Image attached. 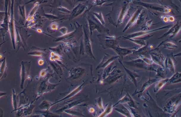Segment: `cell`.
<instances>
[{"label":"cell","mask_w":181,"mask_h":117,"mask_svg":"<svg viewBox=\"0 0 181 117\" xmlns=\"http://www.w3.org/2000/svg\"><path fill=\"white\" fill-rule=\"evenodd\" d=\"M181 30V25L180 22L178 21L174 25H173L170 29L168 32L164 34L163 36L158 39L165 38L169 35H171L170 38H173L176 36L180 32Z\"/></svg>","instance_id":"9"},{"label":"cell","mask_w":181,"mask_h":117,"mask_svg":"<svg viewBox=\"0 0 181 117\" xmlns=\"http://www.w3.org/2000/svg\"><path fill=\"white\" fill-rule=\"evenodd\" d=\"M59 31L63 35H64L67 34L68 29L66 27H62L59 29Z\"/></svg>","instance_id":"38"},{"label":"cell","mask_w":181,"mask_h":117,"mask_svg":"<svg viewBox=\"0 0 181 117\" xmlns=\"http://www.w3.org/2000/svg\"><path fill=\"white\" fill-rule=\"evenodd\" d=\"M9 32L10 35L11 39L13 46L14 49H15V32L14 21L13 18V15L12 14L11 15L10 20H9Z\"/></svg>","instance_id":"12"},{"label":"cell","mask_w":181,"mask_h":117,"mask_svg":"<svg viewBox=\"0 0 181 117\" xmlns=\"http://www.w3.org/2000/svg\"><path fill=\"white\" fill-rule=\"evenodd\" d=\"M84 84V83H83V84L81 85H80V86H79L77 88H76L74 90L71 92L70 93L68 94V95L65 97L64 98H62V99L59 100V101L53 103V106L55 105L56 104L59 103L60 102H61L63 101H64L65 100H66L69 99V98H72L73 97L75 96L76 94L79 93L80 91H81V90H82Z\"/></svg>","instance_id":"15"},{"label":"cell","mask_w":181,"mask_h":117,"mask_svg":"<svg viewBox=\"0 0 181 117\" xmlns=\"http://www.w3.org/2000/svg\"><path fill=\"white\" fill-rule=\"evenodd\" d=\"M5 42H3V43L1 44H0V49H1V46Z\"/></svg>","instance_id":"46"},{"label":"cell","mask_w":181,"mask_h":117,"mask_svg":"<svg viewBox=\"0 0 181 117\" xmlns=\"http://www.w3.org/2000/svg\"><path fill=\"white\" fill-rule=\"evenodd\" d=\"M88 111L89 113L93 114L95 113V109L94 107H88Z\"/></svg>","instance_id":"39"},{"label":"cell","mask_w":181,"mask_h":117,"mask_svg":"<svg viewBox=\"0 0 181 117\" xmlns=\"http://www.w3.org/2000/svg\"><path fill=\"white\" fill-rule=\"evenodd\" d=\"M144 9V7H142L138 8L137 10L134 11L133 14L130 16L129 19L128 20L125 27L124 28V29L122 31L123 32H125L128 29L133 26L134 25L137 23L140 15Z\"/></svg>","instance_id":"6"},{"label":"cell","mask_w":181,"mask_h":117,"mask_svg":"<svg viewBox=\"0 0 181 117\" xmlns=\"http://www.w3.org/2000/svg\"><path fill=\"white\" fill-rule=\"evenodd\" d=\"M52 106H53V103L44 100L39 105L38 107L41 110L46 111L49 110Z\"/></svg>","instance_id":"22"},{"label":"cell","mask_w":181,"mask_h":117,"mask_svg":"<svg viewBox=\"0 0 181 117\" xmlns=\"http://www.w3.org/2000/svg\"><path fill=\"white\" fill-rule=\"evenodd\" d=\"M97 105L99 108L102 111L104 110L103 104L101 98L99 97L95 100Z\"/></svg>","instance_id":"30"},{"label":"cell","mask_w":181,"mask_h":117,"mask_svg":"<svg viewBox=\"0 0 181 117\" xmlns=\"http://www.w3.org/2000/svg\"><path fill=\"white\" fill-rule=\"evenodd\" d=\"M3 111L1 108H0V117H3Z\"/></svg>","instance_id":"43"},{"label":"cell","mask_w":181,"mask_h":117,"mask_svg":"<svg viewBox=\"0 0 181 117\" xmlns=\"http://www.w3.org/2000/svg\"><path fill=\"white\" fill-rule=\"evenodd\" d=\"M152 20H149L148 21H147L146 22V24H145V26H143L141 28V29H147L149 28V27L151 26L152 25Z\"/></svg>","instance_id":"35"},{"label":"cell","mask_w":181,"mask_h":117,"mask_svg":"<svg viewBox=\"0 0 181 117\" xmlns=\"http://www.w3.org/2000/svg\"><path fill=\"white\" fill-rule=\"evenodd\" d=\"M87 21L88 22L89 30L91 35H92L93 31L96 29L100 33H106L110 35L109 30L102 25L95 17L93 20L89 18Z\"/></svg>","instance_id":"4"},{"label":"cell","mask_w":181,"mask_h":117,"mask_svg":"<svg viewBox=\"0 0 181 117\" xmlns=\"http://www.w3.org/2000/svg\"><path fill=\"white\" fill-rule=\"evenodd\" d=\"M19 97L17 94L14 89H12V104L14 110L18 109L19 103Z\"/></svg>","instance_id":"19"},{"label":"cell","mask_w":181,"mask_h":117,"mask_svg":"<svg viewBox=\"0 0 181 117\" xmlns=\"http://www.w3.org/2000/svg\"><path fill=\"white\" fill-rule=\"evenodd\" d=\"M45 51L42 50L40 49L33 50L31 51L28 53V55L32 56L43 57L45 55Z\"/></svg>","instance_id":"23"},{"label":"cell","mask_w":181,"mask_h":117,"mask_svg":"<svg viewBox=\"0 0 181 117\" xmlns=\"http://www.w3.org/2000/svg\"><path fill=\"white\" fill-rule=\"evenodd\" d=\"M137 49L134 48H122L117 45L115 48L114 50L117 54H118L119 57L120 56L121 58H123V57L126 56L133 53Z\"/></svg>","instance_id":"11"},{"label":"cell","mask_w":181,"mask_h":117,"mask_svg":"<svg viewBox=\"0 0 181 117\" xmlns=\"http://www.w3.org/2000/svg\"><path fill=\"white\" fill-rule=\"evenodd\" d=\"M38 7L39 4L38 3H36L35 4V7H34V8L31 11V12L30 13L29 15L28 16H33V15L35 14V12H36L37 8H38Z\"/></svg>","instance_id":"36"},{"label":"cell","mask_w":181,"mask_h":117,"mask_svg":"<svg viewBox=\"0 0 181 117\" xmlns=\"http://www.w3.org/2000/svg\"><path fill=\"white\" fill-rule=\"evenodd\" d=\"M3 58V55L1 54H0V59H2Z\"/></svg>","instance_id":"45"},{"label":"cell","mask_w":181,"mask_h":117,"mask_svg":"<svg viewBox=\"0 0 181 117\" xmlns=\"http://www.w3.org/2000/svg\"><path fill=\"white\" fill-rule=\"evenodd\" d=\"M151 57L153 62L159 65H163V63L165 60V57L161 53H152L151 54Z\"/></svg>","instance_id":"14"},{"label":"cell","mask_w":181,"mask_h":117,"mask_svg":"<svg viewBox=\"0 0 181 117\" xmlns=\"http://www.w3.org/2000/svg\"><path fill=\"white\" fill-rule=\"evenodd\" d=\"M7 69L6 60L4 58L3 59L0 65V80L3 78V77H6Z\"/></svg>","instance_id":"20"},{"label":"cell","mask_w":181,"mask_h":117,"mask_svg":"<svg viewBox=\"0 0 181 117\" xmlns=\"http://www.w3.org/2000/svg\"><path fill=\"white\" fill-rule=\"evenodd\" d=\"M112 110V106L111 105H108L105 110L103 111V112L102 113V114L100 115L99 117L107 116L108 115L111 114Z\"/></svg>","instance_id":"27"},{"label":"cell","mask_w":181,"mask_h":117,"mask_svg":"<svg viewBox=\"0 0 181 117\" xmlns=\"http://www.w3.org/2000/svg\"><path fill=\"white\" fill-rule=\"evenodd\" d=\"M93 14H94L95 17L100 22L102 25L104 26V24H105V22L102 13L101 12H94Z\"/></svg>","instance_id":"28"},{"label":"cell","mask_w":181,"mask_h":117,"mask_svg":"<svg viewBox=\"0 0 181 117\" xmlns=\"http://www.w3.org/2000/svg\"><path fill=\"white\" fill-rule=\"evenodd\" d=\"M103 38L101 35L97 36L99 39L100 44L104 49H111L114 50L118 45V41L117 40L115 36L111 37L104 36Z\"/></svg>","instance_id":"3"},{"label":"cell","mask_w":181,"mask_h":117,"mask_svg":"<svg viewBox=\"0 0 181 117\" xmlns=\"http://www.w3.org/2000/svg\"><path fill=\"white\" fill-rule=\"evenodd\" d=\"M86 27H84V44L85 46V51L87 54L90 56L92 58H95L91 50V42L89 38V36L88 30L87 29V25Z\"/></svg>","instance_id":"8"},{"label":"cell","mask_w":181,"mask_h":117,"mask_svg":"<svg viewBox=\"0 0 181 117\" xmlns=\"http://www.w3.org/2000/svg\"><path fill=\"white\" fill-rule=\"evenodd\" d=\"M164 48L171 50L176 49L178 48L176 45L171 42H167L166 43L163 44Z\"/></svg>","instance_id":"29"},{"label":"cell","mask_w":181,"mask_h":117,"mask_svg":"<svg viewBox=\"0 0 181 117\" xmlns=\"http://www.w3.org/2000/svg\"><path fill=\"white\" fill-rule=\"evenodd\" d=\"M37 31L38 33H41L43 32V31L42 30V29H37Z\"/></svg>","instance_id":"44"},{"label":"cell","mask_w":181,"mask_h":117,"mask_svg":"<svg viewBox=\"0 0 181 117\" xmlns=\"http://www.w3.org/2000/svg\"><path fill=\"white\" fill-rule=\"evenodd\" d=\"M31 66V62H21V67L20 72L21 85L20 88L22 89L23 88L24 84L26 80L30 77L29 76Z\"/></svg>","instance_id":"5"},{"label":"cell","mask_w":181,"mask_h":117,"mask_svg":"<svg viewBox=\"0 0 181 117\" xmlns=\"http://www.w3.org/2000/svg\"><path fill=\"white\" fill-rule=\"evenodd\" d=\"M85 7L83 5H79L76 7L75 9L73 11V12H72L71 19H73L76 16L79 15L81 13V12H83L84 9Z\"/></svg>","instance_id":"24"},{"label":"cell","mask_w":181,"mask_h":117,"mask_svg":"<svg viewBox=\"0 0 181 117\" xmlns=\"http://www.w3.org/2000/svg\"><path fill=\"white\" fill-rule=\"evenodd\" d=\"M84 73V70L81 68H76L72 70L70 77L72 79H75L80 77Z\"/></svg>","instance_id":"18"},{"label":"cell","mask_w":181,"mask_h":117,"mask_svg":"<svg viewBox=\"0 0 181 117\" xmlns=\"http://www.w3.org/2000/svg\"><path fill=\"white\" fill-rule=\"evenodd\" d=\"M63 112L66 113L70 116H84L82 113L81 111L79 109L74 108V107L70 109H67L63 111Z\"/></svg>","instance_id":"16"},{"label":"cell","mask_w":181,"mask_h":117,"mask_svg":"<svg viewBox=\"0 0 181 117\" xmlns=\"http://www.w3.org/2000/svg\"><path fill=\"white\" fill-rule=\"evenodd\" d=\"M173 25H172V24H171V25L165 26L160 27L159 28L150 30L137 31V32L132 33V34H129L128 35V36H127L126 37H125L128 38H138V37H142L144 36H145V35L150 34V33L155 32V31H158L161 30L167 29L170 28Z\"/></svg>","instance_id":"7"},{"label":"cell","mask_w":181,"mask_h":117,"mask_svg":"<svg viewBox=\"0 0 181 117\" xmlns=\"http://www.w3.org/2000/svg\"><path fill=\"white\" fill-rule=\"evenodd\" d=\"M153 47L152 46H148V44L147 45L142 46V47L139 48V49L136 50L133 53L136 54L140 55H146L149 53V51H150L151 48Z\"/></svg>","instance_id":"17"},{"label":"cell","mask_w":181,"mask_h":117,"mask_svg":"<svg viewBox=\"0 0 181 117\" xmlns=\"http://www.w3.org/2000/svg\"><path fill=\"white\" fill-rule=\"evenodd\" d=\"M44 60L43 59L41 58L39 59L38 61V64L39 66H42L44 64Z\"/></svg>","instance_id":"40"},{"label":"cell","mask_w":181,"mask_h":117,"mask_svg":"<svg viewBox=\"0 0 181 117\" xmlns=\"http://www.w3.org/2000/svg\"><path fill=\"white\" fill-rule=\"evenodd\" d=\"M82 102L79 101V100H77V101H75L73 102H71L67 105H65L64 107H63L62 108L59 109V110H58L57 111H63L66 109H70L76 105H80Z\"/></svg>","instance_id":"21"},{"label":"cell","mask_w":181,"mask_h":117,"mask_svg":"<svg viewBox=\"0 0 181 117\" xmlns=\"http://www.w3.org/2000/svg\"><path fill=\"white\" fill-rule=\"evenodd\" d=\"M7 94V92H4L0 91V98H1L2 97L6 95Z\"/></svg>","instance_id":"42"},{"label":"cell","mask_w":181,"mask_h":117,"mask_svg":"<svg viewBox=\"0 0 181 117\" xmlns=\"http://www.w3.org/2000/svg\"><path fill=\"white\" fill-rule=\"evenodd\" d=\"M50 60L51 61H61L62 58L61 56L58 54L51 51L50 54Z\"/></svg>","instance_id":"26"},{"label":"cell","mask_w":181,"mask_h":117,"mask_svg":"<svg viewBox=\"0 0 181 117\" xmlns=\"http://www.w3.org/2000/svg\"><path fill=\"white\" fill-rule=\"evenodd\" d=\"M4 12H0V21L3 19V18L4 17Z\"/></svg>","instance_id":"41"},{"label":"cell","mask_w":181,"mask_h":117,"mask_svg":"<svg viewBox=\"0 0 181 117\" xmlns=\"http://www.w3.org/2000/svg\"><path fill=\"white\" fill-rule=\"evenodd\" d=\"M153 36H148L144 37H142V38H137V39L135 38H127L126 37H121L118 38L119 39H125L126 40H128L134 43H135L142 46H144L146 45L145 44V41L150 37H152Z\"/></svg>","instance_id":"13"},{"label":"cell","mask_w":181,"mask_h":117,"mask_svg":"<svg viewBox=\"0 0 181 117\" xmlns=\"http://www.w3.org/2000/svg\"><path fill=\"white\" fill-rule=\"evenodd\" d=\"M59 24L56 22H53L50 25V28L52 30L57 31L58 29Z\"/></svg>","instance_id":"34"},{"label":"cell","mask_w":181,"mask_h":117,"mask_svg":"<svg viewBox=\"0 0 181 117\" xmlns=\"http://www.w3.org/2000/svg\"><path fill=\"white\" fill-rule=\"evenodd\" d=\"M160 18L165 23H168V22L173 23L175 21V18L174 17L171 15H161L160 16Z\"/></svg>","instance_id":"25"},{"label":"cell","mask_w":181,"mask_h":117,"mask_svg":"<svg viewBox=\"0 0 181 117\" xmlns=\"http://www.w3.org/2000/svg\"><path fill=\"white\" fill-rule=\"evenodd\" d=\"M134 4L141 5L144 8L148 9L150 12V13L155 17L158 16L157 13H163L166 14H169L171 12V9L169 7L162 4H158L148 3L142 2L135 1L133 2Z\"/></svg>","instance_id":"2"},{"label":"cell","mask_w":181,"mask_h":117,"mask_svg":"<svg viewBox=\"0 0 181 117\" xmlns=\"http://www.w3.org/2000/svg\"><path fill=\"white\" fill-rule=\"evenodd\" d=\"M167 81V80H163L160 81L159 83L157 85L156 90L158 91V90H159V89L162 88V87H163L164 85L165 84Z\"/></svg>","instance_id":"33"},{"label":"cell","mask_w":181,"mask_h":117,"mask_svg":"<svg viewBox=\"0 0 181 117\" xmlns=\"http://www.w3.org/2000/svg\"><path fill=\"white\" fill-rule=\"evenodd\" d=\"M49 49L59 55L61 54L62 51V48L61 45L58 46L55 48H50Z\"/></svg>","instance_id":"31"},{"label":"cell","mask_w":181,"mask_h":117,"mask_svg":"<svg viewBox=\"0 0 181 117\" xmlns=\"http://www.w3.org/2000/svg\"><path fill=\"white\" fill-rule=\"evenodd\" d=\"M48 72V69H43L41 70L40 73V77L44 78Z\"/></svg>","instance_id":"37"},{"label":"cell","mask_w":181,"mask_h":117,"mask_svg":"<svg viewBox=\"0 0 181 117\" xmlns=\"http://www.w3.org/2000/svg\"><path fill=\"white\" fill-rule=\"evenodd\" d=\"M119 3L116 5V12L113 16L108 17L110 23L117 28L123 23L128 12L130 9V1H119Z\"/></svg>","instance_id":"1"},{"label":"cell","mask_w":181,"mask_h":117,"mask_svg":"<svg viewBox=\"0 0 181 117\" xmlns=\"http://www.w3.org/2000/svg\"><path fill=\"white\" fill-rule=\"evenodd\" d=\"M119 57V56H112L107 54H105V55L104 56L101 62L97 67V69H98L100 68H106Z\"/></svg>","instance_id":"10"},{"label":"cell","mask_w":181,"mask_h":117,"mask_svg":"<svg viewBox=\"0 0 181 117\" xmlns=\"http://www.w3.org/2000/svg\"><path fill=\"white\" fill-rule=\"evenodd\" d=\"M115 0H96V1H95V5H98V6H101L104 3L107 2L108 1H114Z\"/></svg>","instance_id":"32"},{"label":"cell","mask_w":181,"mask_h":117,"mask_svg":"<svg viewBox=\"0 0 181 117\" xmlns=\"http://www.w3.org/2000/svg\"><path fill=\"white\" fill-rule=\"evenodd\" d=\"M3 59L1 61H0V65H1V63L2 62V61Z\"/></svg>","instance_id":"47"}]
</instances>
